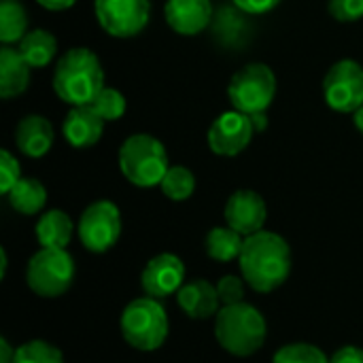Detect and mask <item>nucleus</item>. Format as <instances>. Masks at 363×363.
Segmentation results:
<instances>
[{
	"mask_svg": "<svg viewBox=\"0 0 363 363\" xmlns=\"http://www.w3.org/2000/svg\"><path fill=\"white\" fill-rule=\"evenodd\" d=\"M238 264L242 279L253 291L270 294L289 279L291 249L281 234L262 230L245 238Z\"/></svg>",
	"mask_w": 363,
	"mask_h": 363,
	"instance_id": "obj_1",
	"label": "nucleus"
},
{
	"mask_svg": "<svg viewBox=\"0 0 363 363\" xmlns=\"http://www.w3.org/2000/svg\"><path fill=\"white\" fill-rule=\"evenodd\" d=\"M104 68L87 47L68 49L55 64L53 91L70 106H87L104 89Z\"/></svg>",
	"mask_w": 363,
	"mask_h": 363,
	"instance_id": "obj_2",
	"label": "nucleus"
},
{
	"mask_svg": "<svg viewBox=\"0 0 363 363\" xmlns=\"http://www.w3.org/2000/svg\"><path fill=\"white\" fill-rule=\"evenodd\" d=\"M266 330L264 315L247 302L221 306L215 317V338L234 357L255 355L266 342Z\"/></svg>",
	"mask_w": 363,
	"mask_h": 363,
	"instance_id": "obj_3",
	"label": "nucleus"
},
{
	"mask_svg": "<svg viewBox=\"0 0 363 363\" xmlns=\"http://www.w3.org/2000/svg\"><path fill=\"white\" fill-rule=\"evenodd\" d=\"M119 170L136 187L149 189L162 183L168 172V153L153 134H132L119 147Z\"/></svg>",
	"mask_w": 363,
	"mask_h": 363,
	"instance_id": "obj_4",
	"label": "nucleus"
},
{
	"mask_svg": "<svg viewBox=\"0 0 363 363\" xmlns=\"http://www.w3.org/2000/svg\"><path fill=\"white\" fill-rule=\"evenodd\" d=\"M121 334L136 351H157L168 338V315L162 302L149 296L132 300L121 315Z\"/></svg>",
	"mask_w": 363,
	"mask_h": 363,
	"instance_id": "obj_5",
	"label": "nucleus"
},
{
	"mask_svg": "<svg viewBox=\"0 0 363 363\" xmlns=\"http://www.w3.org/2000/svg\"><path fill=\"white\" fill-rule=\"evenodd\" d=\"M277 96V74L264 62H251L242 66L228 85V98L232 106L249 117L266 113Z\"/></svg>",
	"mask_w": 363,
	"mask_h": 363,
	"instance_id": "obj_6",
	"label": "nucleus"
},
{
	"mask_svg": "<svg viewBox=\"0 0 363 363\" xmlns=\"http://www.w3.org/2000/svg\"><path fill=\"white\" fill-rule=\"evenodd\" d=\"M74 281V259L66 249H45L36 251L26 268L28 287L40 298L64 296Z\"/></svg>",
	"mask_w": 363,
	"mask_h": 363,
	"instance_id": "obj_7",
	"label": "nucleus"
},
{
	"mask_svg": "<svg viewBox=\"0 0 363 363\" xmlns=\"http://www.w3.org/2000/svg\"><path fill=\"white\" fill-rule=\"evenodd\" d=\"M81 245L91 253H106L121 236V213L111 200L91 202L77 223Z\"/></svg>",
	"mask_w": 363,
	"mask_h": 363,
	"instance_id": "obj_8",
	"label": "nucleus"
},
{
	"mask_svg": "<svg viewBox=\"0 0 363 363\" xmlns=\"http://www.w3.org/2000/svg\"><path fill=\"white\" fill-rule=\"evenodd\" d=\"M323 98L336 113H355L363 106V66L345 57L332 64L323 77Z\"/></svg>",
	"mask_w": 363,
	"mask_h": 363,
	"instance_id": "obj_9",
	"label": "nucleus"
},
{
	"mask_svg": "<svg viewBox=\"0 0 363 363\" xmlns=\"http://www.w3.org/2000/svg\"><path fill=\"white\" fill-rule=\"evenodd\" d=\"M98 26L113 38L138 36L151 15L149 0H94Z\"/></svg>",
	"mask_w": 363,
	"mask_h": 363,
	"instance_id": "obj_10",
	"label": "nucleus"
},
{
	"mask_svg": "<svg viewBox=\"0 0 363 363\" xmlns=\"http://www.w3.org/2000/svg\"><path fill=\"white\" fill-rule=\"evenodd\" d=\"M253 119L236 108L221 113L208 128V147L219 157H236L240 155L253 140L255 134Z\"/></svg>",
	"mask_w": 363,
	"mask_h": 363,
	"instance_id": "obj_11",
	"label": "nucleus"
},
{
	"mask_svg": "<svg viewBox=\"0 0 363 363\" xmlns=\"http://www.w3.org/2000/svg\"><path fill=\"white\" fill-rule=\"evenodd\" d=\"M225 223L245 238L264 230L268 208L264 198L253 189H238L225 202Z\"/></svg>",
	"mask_w": 363,
	"mask_h": 363,
	"instance_id": "obj_12",
	"label": "nucleus"
},
{
	"mask_svg": "<svg viewBox=\"0 0 363 363\" xmlns=\"http://www.w3.org/2000/svg\"><path fill=\"white\" fill-rule=\"evenodd\" d=\"M140 285L145 294L155 300L179 294V289L185 285V266L177 255L160 253L145 266Z\"/></svg>",
	"mask_w": 363,
	"mask_h": 363,
	"instance_id": "obj_13",
	"label": "nucleus"
},
{
	"mask_svg": "<svg viewBox=\"0 0 363 363\" xmlns=\"http://www.w3.org/2000/svg\"><path fill=\"white\" fill-rule=\"evenodd\" d=\"M164 19L181 36H198L213 19L211 0H166Z\"/></svg>",
	"mask_w": 363,
	"mask_h": 363,
	"instance_id": "obj_14",
	"label": "nucleus"
},
{
	"mask_svg": "<svg viewBox=\"0 0 363 363\" xmlns=\"http://www.w3.org/2000/svg\"><path fill=\"white\" fill-rule=\"evenodd\" d=\"M104 123L106 121L94 111L91 104L70 106L64 121H62V134L70 147L87 149V147H94L102 138Z\"/></svg>",
	"mask_w": 363,
	"mask_h": 363,
	"instance_id": "obj_15",
	"label": "nucleus"
},
{
	"mask_svg": "<svg viewBox=\"0 0 363 363\" xmlns=\"http://www.w3.org/2000/svg\"><path fill=\"white\" fill-rule=\"evenodd\" d=\"M55 140L53 125L43 115H26L15 128V147L26 157H45Z\"/></svg>",
	"mask_w": 363,
	"mask_h": 363,
	"instance_id": "obj_16",
	"label": "nucleus"
},
{
	"mask_svg": "<svg viewBox=\"0 0 363 363\" xmlns=\"http://www.w3.org/2000/svg\"><path fill=\"white\" fill-rule=\"evenodd\" d=\"M177 302L181 311L191 319H211L217 317V313L221 311L217 287L204 279H194L185 283L177 294Z\"/></svg>",
	"mask_w": 363,
	"mask_h": 363,
	"instance_id": "obj_17",
	"label": "nucleus"
},
{
	"mask_svg": "<svg viewBox=\"0 0 363 363\" xmlns=\"http://www.w3.org/2000/svg\"><path fill=\"white\" fill-rule=\"evenodd\" d=\"M30 64L23 60L19 49L2 45L0 49V98L11 100L21 96L30 83Z\"/></svg>",
	"mask_w": 363,
	"mask_h": 363,
	"instance_id": "obj_18",
	"label": "nucleus"
},
{
	"mask_svg": "<svg viewBox=\"0 0 363 363\" xmlns=\"http://www.w3.org/2000/svg\"><path fill=\"white\" fill-rule=\"evenodd\" d=\"M72 219L60 208L47 211L36 223V240L45 249H66L72 240Z\"/></svg>",
	"mask_w": 363,
	"mask_h": 363,
	"instance_id": "obj_19",
	"label": "nucleus"
},
{
	"mask_svg": "<svg viewBox=\"0 0 363 363\" xmlns=\"http://www.w3.org/2000/svg\"><path fill=\"white\" fill-rule=\"evenodd\" d=\"M17 49L23 55V60L30 64V68H45L51 64V60L57 53V40L49 30L34 28L28 30V34L19 40Z\"/></svg>",
	"mask_w": 363,
	"mask_h": 363,
	"instance_id": "obj_20",
	"label": "nucleus"
},
{
	"mask_svg": "<svg viewBox=\"0 0 363 363\" xmlns=\"http://www.w3.org/2000/svg\"><path fill=\"white\" fill-rule=\"evenodd\" d=\"M242 245H245V236L238 234L236 230H232L230 225L225 228H213L206 238H204V249L206 255L215 262H234L240 257L242 253Z\"/></svg>",
	"mask_w": 363,
	"mask_h": 363,
	"instance_id": "obj_21",
	"label": "nucleus"
},
{
	"mask_svg": "<svg viewBox=\"0 0 363 363\" xmlns=\"http://www.w3.org/2000/svg\"><path fill=\"white\" fill-rule=\"evenodd\" d=\"M13 211L21 215H36L47 204V189L38 179H19L15 187L6 194Z\"/></svg>",
	"mask_w": 363,
	"mask_h": 363,
	"instance_id": "obj_22",
	"label": "nucleus"
},
{
	"mask_svg": "<svg viewBox=\"0 0 363 363\" xmlns=\"http://www.w3.org/2000/svg\"><path fill=\"white\" fill-rule=\"evenodd\" d=\"M28 34V13L19 0H0V40L2 45H19Z\"/></svg>",
	"mask_w": 363,
	"mask_h": 363,
	"instance_id": "obj_23",
	"label": "nucleus"
},
{
	"mask_svg": "<svg viewBox=\"0 0 363 363\" xmlns=\"http://www.w3.org/2000/svg\"><path fill=\"white\" fill-rule=\"evenodd\" d=\"M162 194L172 202H183L196 191V177L187 166H170L160 183Z\"/></svg>",
	"mask_w": 363,
	"mask_h": 363,
	"instance_id": "obj_24",
	"label": "nucleus"
},
{
	"mask_svg": "<svg viewBox=\"0 0 363 363\" xmlns=\"http://www.w3.org/2000/svg\"><path fill=\"white\" fill-rule=\"evenodd\" d=\"M272 363H330V357L315 345L296 342V345L281 347Z\"/></svg>",
	"mask_w": 363,
	"mask_h": 363,
	"instance_id": "obj_25",
	"label": "nucleus"
},
{
	"mask_svg": "<svg viewBox=\"0 0 363 363\" xmlns=\"http://www.w3.org/2000/svg\"><path fill=\"white\" fill-rule=\"evenodd\" d=\"M13 363H64L60 349L45 340H30L15 351Z\"/></svg>",
	"mask_w": 363,
	"mask_h": 363,
	"instance_id": "obj_26",
	"label": "nucleus"
},
{
	"mask_svg": "<svg viewBox=\"0 0 363 363\" xmlns=\"http://www.w3.org/2000/svg\"><path fill=\"white\" fill-rule=\"evenodd\" d=\"M94 111L104 119V121H117L125 115V108H128V102H125V96L115 89V87H104L98 98L91 102Z\"/></svg>",
	"mask_w": 363,
	"mask_h": 363,
	"instance_id": "obj_27",
	"label": "nucleus"
},
{
	"mask_svg": "<svg viewBox=\"0 0 363 363\" xmlns=\"http://www.w3.org/2000/svg\"><path fill=\"white\" fill-rule=\"evenodd\" d=\"M245 283L247 281L242 277H236V274L221 277L219 283L215 285L219 300H221V306H234V304L245 302Z\"/></svg>",
	"mask_w": 363,
	"mask_h": 363,
	"instance_id": "obj_28",
	"label": "nucleus"
},
{
	"mask_svg": "<svg viewBox=\"0 0 363 363\" xmlns=\"http://www.w3.org/2000/svg\"><path fill=\"white\" fill-rule=\"evenodd\" d=\"M19 179H21V166L17 157L11 151L2 149L0 151V191L6 196Z\"/></svg>",
	"mask_w": 363,
	"mask_h": 363,
	"instance_id": "obj_29",
	"label": "nucleus"
},
{
	"mask_svg": "<svg viewBox=\"0 0 363 363\" xmlns=\"http://www.w3.org/2000/svg\"><path fill=\"white\" fill-rule=\"evenodd\" d=\"M328 11L340 23H353L363 19V0H328Z\"/></svg>",
	"mask_w": 363,
	"mask_h": 363,
	"instance_id": "obj_30",
	"label": "nucleus"
},
{
	"mask_svg": "<svg viewBox=\"0 0 363 363\" xmlns=\"http://www.w3.org/2000/svg\"><path fill=\"white\" fill-rule=\"evenodd\" d=\"M232 2L242 13H249V15H264L281 4V0H232Z\"/></svg>",
	"mask_w": 363,
	"mask_h": 363,
	"instance_id": "obj_31",
	"label": "nucleus"
},
{
	"mask_svg": "<svg viewBox=\"0 0 363 363\" xmlns=\"http://www.w3.org/2000/svg\"><path fill=\"white\" fill-rule=\"evenodd\" d=\"M330 363H363V349H359V347H342L330 357Z\"/></svg>",
	"mask_w": 363,
	"mask_h": 363,
	"instance_id": "obj_32",
	"label": "nucleus"
},
{
	"mask_svg": "<svg viewBox=\"0 0 363 363\" xmlns=\"http://www.w3.org/2000/svg\"><path fill=\"white\" fill-rule=\"evenodd\" d=\"M43 9L47 11H66L70 9L77 0H36Z\"/></svg>",
	"mask_w": 363,
	"mask_h": 363,
	"instance_id": "obj_33",
	"label": "nucleus"
},
{
	"mask_svg": "<svg viewBox=\"0 0 363 363\" xmlns=\"http://www.w3.org/2000/svg\"><path fill=\"white\" fill-rule=\"evenodd\" d=\"M15 351L6 338H0V363H13L15 362Z\"/></svg>",
	"mask_w": 363,
	"mask_h": 363,
	"instance_id": "obj_34",
	"label": "nucleus"
},
{
	"mask_svg": "<svg viewBox=\"0 0 363 363\" xmlns=\"http://www.w3.org/2000/svg\"><path fill=\"white\" fill-rule=\"evenodd\" d=\"M353 123H355V128L363 134V106H359V108L353 113Z\"/></svg>",
	"mask_w": 363,
	"mask_h": 363,
	"instance_id": "obj_35",
	"label": "nucleus"
},
{
	"mask_svg": "<svg viewBox=\"0 0 363 363\" xmlns=\"http://www.w3.org/2000/svg\"><path fill=\"white\" fill-rule=\"evenodd\" d=\"M0 259H2V268H0V277H4V274H6V251H4V249H0Z\"/></svg>",
	"mask_w": 363,
	"mask_h": 363,
	"instance_id": "obj_36",
	"label": "nucleus"
}]
</instances>
